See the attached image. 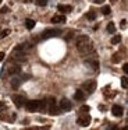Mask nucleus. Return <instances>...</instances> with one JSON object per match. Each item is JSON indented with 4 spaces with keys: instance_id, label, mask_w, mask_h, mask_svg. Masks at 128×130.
<instances>
[{
    "instance_id": "obj_24",
    "label": "nucleus",
    "mask_w": 128,
    "mask_h": 130,
    "mask_svg": "<svg viewBox=\"0 0 128 130\" xmlns=\"http://www.w3.org/2000/svg\"><path fill=\"white\" fill-rule=\"evenodd\" d=\"M8 34H10V29H4V31H2V32H0V38H4V37H7Z\"/></svg>"
},
{
    "instance_id": "obj_4",
    "label": "nucleus",
    "mask_w": 128,
    "mask_h": 130,
    "mask_svg": "<svg viewBox=\"0 0 128 130\" xmlns=\"http://www.w3.org/2000/svg\"><path fill=\"white\" fill-rule=\"evenodd\" d=\"M47 102V110H49L50 115H57L58 113V109H57V104H56V99L54 98H47L46 99Z\"/></svg>"
},
{
    "instance_id": "obj_3",
    "label": "nucleus",
    "mask_w": 128,
    "mask_h": 130,
    "mask_svg": "<svg viewBox=\"0 0 128 130\" xmlns=\"http://www.w3.org/2000/svg\"><path fill=\"white\" fill-rule=\"evenodd\" d=\"M11 59L14 62H24L25 60V51H22L19 48H15L13 51V53H11Z\"/></svg>"
},
{
    "instance_id": "obj_16",
    "label": "nucleus",
    "mask_w": 128,
    "mask_h": 130,
    "mask_svg": "<svg viewBox=\"0 0 128 130\" xmlns=\"http://www.w3.org/2000/svg\"><path fill=\"white\" fill-rule=\"evenodd\" d=\"M74 98L77 99V101H83V99H85V94H83L81 90H78V91H75Z\"/></svg>"
},
{
    "instance_id": "obj_12",
    "label": "nucleus",
    "mask_w": 128,
    "mask_h": 130,
    "mask_svg": "<svg viewBox=\"0 0 128 130\" xmlns=\"http://www.w3.org/2000/svg\"><path fill=\"white\" fill-rule=\"evenodd\" d=\"M24 81V80L21 78V77H17L14 76L13 78H11V87L14 88V90H17V88H19V85H21V83Z\"/></svg>"
},
{
    "instance_id": "obj_8",
    "label": "nucleus",
    "mask_w": 128,
    "mask_h": 130,
    "mask_svg": "<svg viewBox=\"0 0 128 130\" xmlns=\"http://www.w3.org/2000/svg\"><path fill=\"white\" fill-rule=\"evenodd\" d=\"M89 123H91V116L88 115V113H82V115L78 118V124L82 127H86L89 126Z\"/></svg>"
},
{
    "instance_id": "obj_20",
    "label": "nucleus",
    "mask_w": 128,
    "mask_h": 130,
    "mask_svg": "<svg viewBox=\"0 0 128 130\" xmlns=\"http://www.w3.org/2000/svg\"><path fill=\"white\" fill-rule=\"evenodd\" d=\"M121 87L122 88H128V77H122L121 78Z\"/></svg>"
},
{
    "instance_id": "obj_11",
    "label": "nucleus",
    "mask_w": 128,
    "mask_h": 130,
    "mask_svg": "<svg viewBox=\"0 0 128 130\" xmlns=\"http://www.w3.org/2000/svg\"><path fill=\"white\" fill-rule=\"evenodd\" d=\"M11 99H13V102L15 104L17 108H21L22 105H25V102H27L21 95H13V96H11Z\"/></svg>"
},
{
    "instance_id": "obj_17",
    "label": "nucleus",
    "mask_w": 128,
    "mask_h": 130,
    "mask_svg": "<svg viewBox=\"0 0 128 130\" xmlns=\"http://www.w3.org/2000/svg\"><path fill=\"white\" fill-rule=\"evenodd\" d=\"M35 21L31 20V18H27L25 20V27H27V29H33V27H35Z\"/></svg>"
},
{
    "instance_id": "obj_6",
    "label": "nucleus",
    "mask_w": 128,
    "mask_h": 130,
    "mask_svg": "<svg viewBox=\"0 0 128 130\" xmlns=\"http://www.w3.org/2000/svg\"><path fill=\"white\" fill-rule=\"evenodd\" d=\"M6 71H8V74H10V76H15V74H19V73H21V67H19L18 64L7 66V67H4V70H3L2 76H4Z\"/></svg>"
},
{
    "instance_id": "obj_31",
    "label": "nucleus",
    "mask_w": 128,
    "mask_h": 130,
    "mask_svg": "<svg viewBox=\"0 0 128 130\" xmlns=\"http://www.w3.org/2000/svg\"><path fill=\"white\" fill-rule=\"evenodd\" d=\"M4 59V52H0V62Z\"/></svg>"
},
{
    "instance_id": "obj_9",
    "label": "nucleus",
    "mask_w": 128,
    "mask_h": 130,
    "mask_svg": "<svg viewBox=\"0 0 128 130\" xmlns=\"http://www.w3.org/2000/svg\"><path fill=\"white\" fill-rule=\"evenodd\" d=\"M25 106L29 112H36V110H39V101H27Z\"/></svg>"
},
{
    "instance_id": "obj_29",
    "label": "nucleus",
    "mask_w": 128,
    "mask_h": 130,
    "mask_svg": "<svg viewBox=\"0 0 128 130\" xmlns=\"http://www.w3.org/2000/svg\"><path fill=\"white\" fill-rule=\"evenodd\" d=\"M8 11V9H7V7H3V9H2V11H0V13H2V14H4V13H7Z\"/></svg>"
},
{
    "instance_id": "obj_22",
    "label": "nucleus",
    "mask_w": 128,
    "mask_h": 130,
    "mask_svg": "<svg viewBox=\"0 0 128 130\" xmlns=\"http://www.w3.org/2000/svg\"><path fill=\"white\" fill-rule=\"evenodd\" d=\"M35 3H36V6L45 7V6H46V4H47V0H36Z\"/></svg>"
},
{
    "instance_id": "obj_25",
    "label": "nucleus",
    "mask_w": 128,
    "mask_h": 130,
    "mask_svg": "<svg viewBox=\"0 0 128 130\" xmlns=\"http://www.w3.org/2000/svg\"><path fill=\"white\" fill-rule=\"evenodd\" d=\"M111 62H113V63H118L120 62V56H118V55H114L113 59H111Z\"/></svg>"
},
{
    "instance_id": "obj_32",
    "label": "nucleus",
    "mask_w": 128,
    "mask_h": 130,
    "mask_svg": "<svg viewBox=\"0 0 128 130\" xmlns=\"http://www.w3.org/2000/svg\"><path fill=\"white\" fill-rule=\"evenodd\" d=\"M4 106V104H3V102H0V108H3Z\"/></svg>"
},
{
    "instance_id": "obj_30",
    "label": "nucleus",
    "mask_w": 128,
    "mask_h": 130,
    "mask_svg": "<svg viewBox=\"0 0 128 130\" xmlns=\"http://www.w3.org/2000/svg\"><path fill=\"white\" fill-rule=\"evenodd\" d=\"M93 2H95V3H96V4H102L103 2H104V0H93Z\"/></svg>"
},
{
    "instance_id": "obj_18",
    "label": "nucleus",
    "mask_w": 128,
    "mask_h": 130,
    "mask_svg": "<svg viewBox=\"0 0 128 130\" xmlns=\"http://www.w3.org/2000/svg\"><path fill=\"white\" fill-rule=\"evenodd\" d=\"M120 42H121V35H114V37L111 38V43H113V45L120 43Z\"/></svg>"
},
{
    "instance_id": "obj_27",
    "label": "nucleus",
    "mask_w": 128,
    "mask_h": 130,
    "mask_svg": "<svg viewBox=\"0 0 128 130\" xmlns=\"http://www.w3.org/2000/svg\"><path fill=\"white\" fill-rule=\"evenodd\" d=\"M122 70H124L125 74H128V63H125V64L122 66Z\"/></svg>"
},
{
    "instance_id": "obj_21",
    "label": "nucleus",
    "mask_w": 128,
    "mask_h": 130,
    "mask_svg": "<svg viewBox=\"0 0 128 130\" xmlns=\"http://www.w3.org/2000/svg\"><path fill=\"white\" fill-rule=\"evenodd\" d=\"M102 13H103V15H109L110 14V6H103Z\"/></svg>"
},
{
    "instance_id": "obj_33",
    "label": "nucleus",
    "mask_w": 128,
    "mask_h": 130,
    "mask_svg": "<svg viewBox=\"0 0 128 130\" xmlns=\"http://www.w3.org/2000/svg\"><path fill=\"white\" fill-rule=\"evenodd\" d=\"M0 3H2V0H0Z\"/></svg>"
},
{
    "instance_id": "obj_5",
    "label": "nucleus",
    "mask_w": 128,
    "mask_h": 130,
    "mask_svg": "<svg viewBox=\"0 0 128 130\" xmlns=\"http://www.w3.org/2000/svg\"><path fill=\"white\" fill-rule=\"evenodd\" d=\"M60 34H61V29H60V28H49V29H45L43 34H42V39L57 37V35H60Z\"/></svg>"
},
{
    "instance_id": "obj_15",
    "label": "nucleus",
    "mask_w": 128,
    "mask_h": 130,
    "mask_svg": "<svg viewBox=\"0 0 128 130\" xmlns=\"http://www.w3.org/2000/svg\"><path fill=\"white\" fill-rule=\"evenodd\" d=\"M52 23H53V24L66 23V17H64V15H54V17L52 18Z\"/></svg>"
},
{
    "instance_id": "obj_2",
    "label": "nucleus",
    "mask_w": 128,
    "mask_h": 130,
    "mask_svg": "<svg viewBox=\"0 0 128 130\" xmlns=\"http://www.w3.org/2000/svg\"><path fill=\"white\" fill-rule=\"evenodd\" d=\"M83 63H85V66H86V67H89L91 70L96 71L97 69H99V62H97V59H96V53H95V52L86 55L85 59H83Z\"/></svg>"
},
{
    "instance_id": "obj_19",
    "label": "nucleus",
    "mask_w": 128,
    "mask_h": 130,
    "mask_svg": "<svg viewBox=\"0 0 128 130\" xmlns=\"http://www.w3.org/2000/svg\"><path fill=\"white\" fill-rule=\"evenodd\" d=\"M114 31H116V25H114L113 23H109L107 24V32L109 34H113Z\"/></svg>"
},
{
    "instance_id": "obj_14",
    "label": "nucleus",
    "mask_w": 128,
    "mask_h": 130,
    "mask_svg": "<svg viewBox=\"0 0 128 130\" xmlns=\"http://www.w3.org/2000/svg\"><path fill=\"white\" fill-rule=\"evenodd\" d=\"M57 10L60 13H70L72 10V7L71 6H66V4H58L57 6Z\"/></svg>"
},
{
    "instance_id": "obj_10",
    "label": "nucleus",
    "mask_w": 128,
    "mask_h": 130,
    "mask_svg": "<svg viewBox=\"0 0 128 130\" xmlns=\"http://www.w3.org/2000/svg\"><path fill=\"white\" fill-rule=\"evenodd\" d=\"M71 108H72V105H71V102H70L67 98H63V99L60 101V109H61V110H64V112H68V110H71Z\"/></svg>"
},
{
    "instance_id": "obj_1",
    "label": "nucleus",
    "mask_w": 128,
    "mask_h": 130,
    "mask_svg": "<svg viewBox=\"0 0 128 130\" xmlns=\"http://www.w3.org/2000/svg\"><path fill=\"white\" fill-rule=\"evenodd\" d=\"M77 49H78V52H79L81 55H83V56L95 52L91 38L86 37V35H79V37L77 38Z\"/></svg>"
},
{
    "instance_id": "obj_7",
    "label": "nucleus",
    "mask_w": 128,
    "mask_h": 130,
    "mask_svg": "<svg viewBox=\"0 0 128 130\" xmlns=\"http://www.w3.org/2000/svg\"><path fill=\"white\" fill-rule=\"evenodd\" d=\"M83 91H86L88 94H92L95 90H96V81H93V80H89V81L83 83Z\"/></svg>"
},
{
    "instance_id": "obj_13",
    "label": "nucleus",
    "mask_w": 128,
    "mask_h": 130,
    "mask_svg": "<svg viewBox=\"0 0 128 130\" xmlns=\"http://www.w3.org/2000/svg\"><path fill=\"white\" fill-rule=\"evenodd\" d=\"M111 113H113L114 116H117V118H120V116H122L124 110H122V108L120 106V105H113V108H111Z\"/></svg>"
},
{
    "instance_id": "obj_23",
    "label": "nucleus",
    "mask_w": 128,
    "mask_h": 130,
    "mask_svg": "<svg viewBox=\"0 0 128 130\" xmlns=\"http://www.w3.org/2000/svg\"><path fill=\"white\" fill-rule=\"evenodd\" d=\"M86 18H88V20H95V18H96V14H95V13L93 11H89L88 13V14H86Z\"/></svg>"
},
{
    "instance_id": "obj_28",
    "label": "nucleus",
    "mask_w": 128,
    "mask_h": 130,
    "mask_svg": "<svg viewBox=\"0 0 128 130\" xmlns=\"http://www.w3.org/2000/svg\"><path fill=\"white\" fill-rule=\"evenodd\" d=\"M120 24H121V25H120L121 28H125V25H127V21H125V20H121V23H120Z\"/></svg>"
},
{
    "instance_id": "obj_26",
    "label": "nucleus",
    "mask_w": 128,
    "mask_h": 130,
    "mask_svg": "<svg viewBox=\"0 0 128 130\" xmlns=\"http://www.w3.org/2000/svg\"><path fill=\"white\" fill-rule=\"evenodd\" d=\"M81 112H89V106H86V105H83V106L81 108Z\"/></svg>"
}]
</instances>
